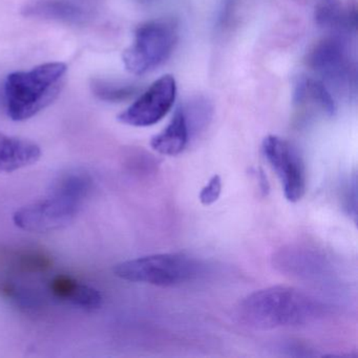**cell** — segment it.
<instances>
[{
	"mask_svg": "<svg viewBox=\"0 0 358 358\" xmlns=\"http://www.w3.org/2000/svg\"><path fill=\"white\" fill-rule=\"evenodd\" d=\"M345 194H343V204L348 213L353 217L354 222H356L357 217V179L355 173L350 177L347 184L345 185Z\"/></svg>",
	"mask_w": 358,
	"mask_h": 358,
	"instance_id": "17",
	"label": "cell"
},
{
	"mask_svg": "<svg viewBox=\"0 0 358 358\" xmlns=\"http://www.w3.org/2000/svg\"><path fill=\"white\" fill-rule=\"evenodd\" d=\"M308 64L320 81L339 91L349 90L353 83L354 70L341 38L329 37L320 41L309 54Z\"/></svg>",
	"mask_w": 358,
	"mask_h": 358,
	"instance_id": "8",
	"label": "cell"
},
{
	"mask_svg": "<svg viewBox=\"0 0 358 358\" xmlns=\"http://www.w3.org/2000/svg\"><path fill=\"white\" fill-rule=\"evenodd\" d=\"M93 189V179L85 171H73L64 173L54 182L50 192L60 194L83 204Z\"/></svg>",
	"mask_w": 358,
	"mask_h": 358,
	"instance_id": "14",
	"label": "cell"
},
{
	"mask_svg": "<svg viewBox=\"0 0 358 358\" xmlns=\"http://www.w3.org/2000/svg\"><path fill=\"white\" fill-rule=\"evenodd\" d=\"M322 306L294 287L274 286L251 293L241 301L238 316L255 330L306 324L322 316Z\"/></svg>",
	"mask_w": 358,
	"mask_h": 358,
	"instance_id": "1",
	"label": "cell"
},
{
	"mask_svg": "<svg viewBox=\"0 0 358 358\" xmlns=\"http://www.w3.org/2000/svg\"><path fill=\"white\" fill-rule=\"evenodd\" d=\"M190 134L181 108L176 110L169 124L152 138L150 146L155 152L164 156L181 154L189 143Z\"/></svg>",
	"mask_w": 358,
	"mask_h": 358,
	"instance_id": "13",
	"label": "cell"
},
{
	"mask_svg": "<svg viewBox=\"0 0 358 358\" xmlns=\"http://www.w3.org/2000/svg\"><path fill=\"white\" fill-rule=\"evenodd\" d=\"M49 290L54 299L85 310L98 309L103 301L99 290L66 274L52 278Z\"/></svg>",
	"mask_w": 358,
	"mask_h": 358,
	"instance_id": "9",
	"label": "cell"
},
{
	"mask_svg": "<svg viewBox=\"0 0 358 358\" xmlns=\"http://www.w3.org/2000/svg\"><path fill=\"white\" fill-rule=\"evenodd\" d=\"M66 72L64 62H48L10 74L5 83L10 118L18 122L28 120L53 103L64 87Z\"/></svg>",
	"mask_w": 358,
	"mask_h": 358,
	"instance_id": "2",
	"label": "cell"
},
{
	"mask_svg": "<svg viewBox=\"0 0 358 358\" xmlns=\"http://www.w3.org/2000/svg\"><path fill=\"white\" fill-rule=\"evenodd\" d=\"M177 39V27L173 22L152 20L141 24L123 53L125 69L137 76L152 72L169 59Z\"/></svg>",
	"mask_w": 358,
	"mask_h": 358,
	"instance_id": "4",
	"label": "cell"
},
{
	"mask_svg": "<svg viewBox=\"0 0 358 358\" xmlns=\"http://www.w3.org/2000/svg\"><path fill=\"white\" fill-rule=\"evenodd\" d=\"M93 93L100 100L108 102H121L131 99L138 93V87L133 85H117L102 80L92 83Z\"/></svg>",
	"mask_w": 358,
	"mask_h": 358,
	"instance_id": "16",
	"label": "cell"
},
{
	"mask_svg": "<svg viewBox=\"0 0 358 358\" xmlns=\"http://www.w3.org/2000/svg\"><path fill=\"white\" fill-rule=\"evenodd\" d=\"M28 17L55 20L69 24H81L87 20L83 8L68 0H33L22 10Z\"/></svg>",
	"mask_w": 358,
	"mask_h": 358,
	"instance_id": "12",
	"label": "cell"
},
{
	"mask_svg": "<svg viewBox=\"0 0 358 358\" xmlns=\"http://www.w3.org/2000/svg\"><path fill=\"white\" fill-rule=\"evenodd\" d=\"M81 206L83 204L76 201L50 192L47 198L17 209L13 215V222L24 231H56L70 225Z\"/></svg>",
	"mask_w": 358,
	"mask_h": 358,
	"instance_id": "5",
	"label": "cell"
},
{
	"mask_svg": "<svg viewBox=\"0 0 358 358\" xmlns=\"http://www.w3.org/2000/svg\"><path fill=\"white\" fill-rule=\"evenodd\" d=\"M293 102L299 110H314L328 117L334 116L337 110L329 87L320 79L312 77H303L297 81Z\"/></svg>",
	"mask_w": 358,
	"mask_h": 358,
	"instance_id": "10",
	"label": "cell"
},
{
	"mask_svg": "<svg viewBox=\"0 0 358 358\" xmlns=\"http://www.w3.org/2000/svg\"><path fill=\"white\" fill-rule=\"evenodd\" d=\"M196 259L183 253H160L121 262L114 267L117 278L154 286L171 287L192 280L200 272Z\"/></svg>",
	"mask_w": 358,
	"mask_h": 358,
	"instance_id": "3",
	"label": "cell"
},
{
	"mask_svg": "<svg viewBox=\"0 0 358 358\" xmlns=\"http://www.w3.org/2000/svg\"><path fill=\"white\" fill-rule=\"evenodd\" d=\"M222 192V179L219 175H215L210 180L206 186L202 188L201 190L200 199L201 203L205 206H209L213 205V203L217 202L219 200L220 196Z\"/></svg>",
	"mask_w": 358,
	"mask_h": 358,
	"instance_id": "18",
	"label": "cell"
},
{
	"mask_svg": "<svg viewBox=\"0 0 358 358\" xmlns=\"http://www.w3.org/2000/svg\"><path fill=\"white\" fill-rule=\"evenodd\" d=\"M264 157L280 179L285 198L299 202L306 192V169L297 148L278 136L270 135L262 144Z\"/></svg>",
	"mask_w": 358,
	"mask_h": 358,
	"instance_id": "6",
	"label": "cell"
},
{
	"mask_svg": "<svg viewBox=\"0 0 358 358\" xmlns=\"http://www.w3.org/2000/svg\"><path fill=\"white\" fill-rule=\"evenodd\" d=\"M41 150L35 142L0 134V173H13L34 164Z\"/></svg>",
	"mask_w": 358,
	"mask_h": 358,
	"instance_id": "11",
	"label": "cell"
},
{
	"mask_svg": "<svg viewBox=\"0 0 358 358\" xmlns=\"http://www.w3.org/2000/svg\"><path fill=\"white\" fill-rule=\"evenodd\" d=\"M177 97V83L171 75L155 81L129 108L118 116L119 122L134 127H148L162 120Z\"/></svg>",
	"mask_w": 358,
	"mask_h": 358,
	"instance_id": "7",
	"label": "cell"
},
{
	"mask_svg": "<svg viewBox=\"0 0 358 358\" xmlns=\"http://www.w3.org/2000/svg\"><path fill=\"white\" fill-rule=\"evenodd\" d=\"M190 138L206 129L213 118V106L204 97H194L181 106Z\"/></svg>",
	"mask_w": 358,
	"mask_h": 358,
	"instance_id": "15",
	"label": "cell"
}]
</instances>
